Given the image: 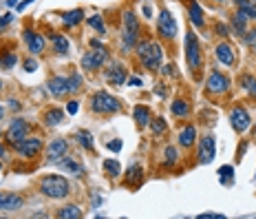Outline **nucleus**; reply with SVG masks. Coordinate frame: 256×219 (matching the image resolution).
Listing matches in <instances>:
<instances>
[{
	"mask_svg": "<svg viewBox=\"0 0 256 219\" xmlns=\"http://www.w3.org/2000/svg\"><path fill=\"white\" fill-rule=\"evenodd\" d=\"M216 3H226V0H216Z\"/></svg>",
	"mask_w": 256,
	"mask_h": 219,
	"instance_id": "680f3d73",
	"label": "nucleus"
},
{
	"mask_svg": "<svg viewBox=\"0 0 256 219\" xmlns=\"http://www.w3.org/2000/svg\"><path fill=\"white\" fill-rule=\"evenodd\" d=\"M58 168L64 170V173L73 175V177H84V166L78 162L76 157H68V155H64L62 159H58Z\"/></svg>",
	"mask_w": 256,
	"mask_h": 219,
	"instance_id": "f3484780",
	"label": "nucleus"
},
{
	"mask_svg": "<svg viewBox=\"0 0 256 219\" xmlns=\"http://www.w3.org/2000/svg\"><path fill=\"white\" fill-rule=\"evenodd\" d=\"M144 181V168L142 164H130L128 166V173H126V184H132L135 188H140Z\"/></svg>",
	"mask_w": 256,
	"mask_h": 219,
	"instance_id": "c85d7f7f",
	"label": "nucleus"
},
{
	"mask_svg": "<svg viewBox=\"0 0 256 219\" xmlns=\"http://www.w3.org/2000/svg\"><path fill=\"white\" fill-rule=\"evenodd\" d=\"M64 115H66V111L58 109V106H51V109L44 111V115H42V122H44V126H58L64 122Z\"/></svg>",
	"mask_w": 256,
	"mask_h": 219,
	"instance_id": "bb28decb",
	"label": "nucleus"
},
{
	"mask_svg": "<svg viewBox=\"0 0 256 219\" xmlns=\"http://www.w3.org/2000/svg\"><path fill=\"white\" fill-rule=\"evenodd\" d=\"M184 51H186V62L192 73H196L204 65V51H201V42L199 36L194 34V29L186 31V40H184Z\"/></svg>",
	"mask_w": 256,
	"mask_h": 219,
	"instance_id": "20e7f679",
	"label": "nucleus"
},
{
	"mask_svg": "<svg viewBox=\"0 0 256 219\" xmlns=\"http://www.w3.org/2000/svg\"><path fill=\"white\" fill-rule=\"evenodd\" d=\"M60 20H62V25L66 27V29H73V27H78V25H82L84 20H86V16H84V9H71V12H64L60 14Z\"/></svg>",
	"mask_w": 256,
	"mask_h": 219,
	"instance_id": "4be33fe9",
	"label": "nucleus"
},
{
	"mask_svg": "<svg viewBox=\"0 0 256 219\" xmlns=\"http://www.w3.org/2000/svg\"><path fill=\"white\" fill-rule=\"evenodd\" d=\"M88 47H90V49H100V47H104V45H102V42H100L98 38H90V40H88Z\"/></svg>",
	"mask_w": 256,
	"mask_h": 219,
	"instance_id": "864d4df0",
	"label": "nucleus"
},
{
	"mask_svg": "<svg viewBox=\"0 0 256 219\" xmlns=\"http://www.w3.org/2000/svg\"><path fill=\"white\" fill-rule=\"evenodd\" d=\"M0 135H2V131H0Z\"/></svg>",
	"mask_w": 256,
	"mask_h": 219,
	"instance_id": "69168bd1",
	"label": "nucleus"
},
{
	"mask_svg": "<svg viewBox=\"0 0 256 219\" xmlns=\"http://www.w3.org/2000/svg\"><path fill=\"white\" fill-rule=\"evenodd\" d=\"M0 170H2V162H0Z\"/></svg>",
	"mask_w": 256,
	"mask_h": 219,
	"instance_id": "0e129e2a",
	"label": "nucleus"
},
{
	"mask_svg": "<svg viewBox=\"0 0 256 219\" xmlns=\"http://www.w3.org/2000/svg\"><path fill=\"white\" fill-rule=\"evenodd\" d=\"M86 23L88 27L95 31V34L100 36V38H104L106 36V25H104V18L100 14H93V16H86Z\"/></svg>",
	"mask_w": 256,
	"mask_h": 219,
	"instance_id": "473e14b6",
	"label": "nucleus"
},
{
	"mask_svg": "<svg viewBox=\"0 0 256 219\" xmlns=\"http://www.w3.org/2000/svg\"><path fill=\"white\" fill-rule=\"evenodd\" d=\"M16 65H18V56L14 51H0V69L12 71Z\"/></svg>",
	"mask_w": 256,
	"mask_h": 219,
	"instance_id": "f704fd0d",
	"label": "nucleus"
},
{
	"mask_svg": "<svg viewBox=\"0 0 256 219\" xmlns=\"http://www.w3.org/2000/svg\"><path fill=\"white\" fill-rule=\"evenodd\" d=\"M104 173L108 175L110 179H117L122 175V166H120V162L113 157V159H104Z\"/></svg>",
	"mask_w": 256,
	"mask_h": 219,
	"instance_id": "c9c22d12",
	"label": "nucleus"
},
{
	"mask_svg": "<svg viewBox=\"0 0 256 219\" xmlns=\"http://www.w3.org/2000/svg\"><path fill=\"white\" fill-rule=\"evenodd\" d=\"M196 157H199V164H210L212 159L216 157V140L214 135H204L199 140V153H196Z\"/></svg>",
	"mask_w": 256,
	"mask_h": 219,
	"instance_id": "ddd939ff",
	"label": "nucleus"
},
{
	"mask_svg": "<svg viewBox=\"0 0 256 219\" xmlns=\"http://www.w3.org/2000/svg\"><path fill=\"white\" fill-rule=\"evenodd\" d=\"M110 60V51L108 47H100V49H90V51H84L82 60H80V67L88 73H95L100 71L106 62Z\"/></svg>",
	"mask_w": 256,
	"mask_h": 219,
	"instance_id": "39448f33",
	"label": "nucleus"
},
{
	"mask_svg": "<svg viewBox=\"0 0 256 219\" xmlns=\"http://www.w3.org/2000/svg\"><path fill=\"white\" fill-rule=\"evenodd\" d=\"M199 219H223L221 212H201Z\"/></svg>",
	"mask_w": 256,
	"mask_h": 219,
	"instance_id": "09e8293b",
	"label": "nucleus"
},
{
	"mask_svg": "<svg viewBox=\"0 0 256 219\" xmlns=\"http://www.w3.org/2000/svg\"><path fill=\"white\" fill-rule=\"evenodd\" d=\"M122 146H124V144H122V140L106 142V148H108V151H113V153H120V151H122Z\"/></svg>",
	"mask_w": 256,
	"mask_h": 219,
	"instance_id": "de8ad7c7",
	"label": "nucleus"
},
{
	"mask_svg": "<svg viewBox=\"0 0 256 219\" xmlns=\"http://www.w3.org/2000/svg\"><path fill=\"white\" fill-rule=\"evenodd\" d=\"M12 148L20 155V157L36 159L42 153V148H44V140L38 137V135H26V137H22V140H18L16 144H12Z\"/></svg>",
	"mask_w": 256,
	"mask_h": 219,
	"instance_id": "423d86ee",
	"label": "nucleus"
},
{
	"mask_svg": "<svg viewBox=\"0 0 256 219\" xmlns=\"http://www.w3.org/2000/svg\"><path fill=\"white\" fill-rule=\"evenodd\" d=\"M157 34H159V38L166 40V42L177 38L179 27H177V23H174V18H172V14H170L168 9H162V12L157 14Z\"/></svg>",
	"mask_w": 256,
	"mask_h": 219,
	"instance_id": "0eeeda50",
	"label": "nucleus"
},
{
	"mask_svg": "<svg viewBox=\"0 0 256 219\" xmlns=\"http://www.w3.org/2000/svg\"><path fill=\"white\" fill-rule=\"evenodd\" d=\"M142 16L146 20L152 18V3H150V0H144V3H142Z\"/></svg>",
	"mask_w": 256,
	"mask_h": 219,
	"instance_id": "37998d69",
	"label": "nucleus"
},
{
	"mask_svg": "<svg viewBox=\"0 0 256 219\" xmlns=\"http://www.w3.org/2000/svg\"><path fill=\"white\" fill-rule=\"evenodd\" d=\"M22 67H24V71H26V73H34L36 69H38V60H36V56L24 58V60H22Z\"/></svg>",
	"mask_w": 256,
	"mask_h": 219,
	"instance_id": "79ce46f5",
	"label": "nucleus"
},
{
	"mask_svg": "<svg viewBox=\"0 0 256 219\" xmlns=\"http://www.w3.org/2000/svg\"><path fill=\"white\" fill-rule=\"evenodd\" d=\"M38 190H40V195L49 197V199H66L71 195V184H68V179L64 175L53 173V175L40 177Z\"/></svg>",
	"mask_w": 256,
	"mask_h": 219,
	"instance_id": "f03ea898",
	"label": "nucleus"
},
{
	"mask_svg": "<svg viewBox=\"0 0 256 219\" xmlns=\"http://www.w3.org/2000/svg\"><path fill=\"white\" fill-rule=\"evenodd\" d=\"M248 25H250V20H248V16H245L243 12H238V9H234L232 16H230V31H232V36H241L248 31Z\"/></svg>",
	"mask_w": 256,
	"mask_h": 219,
	"instance_id": "a211bd4d",
	"label": "nucleus"
},
{
	"mask_svg": "<svg viewBox=\"0 0 256 219\" xmlns=\"http://www.w3.org/2000/svg\"><path fill=\"white\" fill-rule=\"evenodd\" d=\"M230 124L236 133H245L252 126V115H250V111L245 106H234L230 111Z\"/></svg>",
	"mask_w": 256,
	"mask_h": 219,
	"instance_id": "9b49d317",
	"label": "nucleus"
},
{
	"mask_svg": "<svg viewBox=\"0 0 256 219\" xmlns=\"http://www.w3.org/2000/svg\"><path fill=\"white\" fill-rule=\"evenodd\" d=\"M76 142L84 148V151H90V153L95 151V137L88 129H78L76 131Z\"/></svg>",
	"mask_w": 256,
	"mask_h": 219,
	"instance_id": "cd10ccee",
	"label": "nucleus"
},
{
	"mask_svg": "<svg viewBox=\"0 0 256 219\" xmlns=\"http://www.w3.org/2000/svg\"><path fill=\"white\" fill-rule=\"evenodd\" d=\"M29 5H34V0H20V3L16 5V12H24Z\"/></svg>",
	"mask_w": 256,
	"mask_h": 219,
	"instance_id": "8fccbe9b",
	"label": "nucleus"
},
{
	"mask_svg": "<svg viewBox=\"0 0 256 219\" xmlns=\"http://www.w3.org/2000/svg\"><path fill=\"white\" fill-rule=\"evenodd\" d=\"M80 111V100H68L66 102V113L68 115H76Z\"/></svg>",
	"mask_w": 256,
	"mask_h": 219,
	"instance_id": "a18cd8bd",
	"label": "nucleus"
},
{
	"mask_svg": "<svg viewBox=\"0 0 256 219\" xmlns=\"http://www.w3.org/2000/svg\"><path fill=\"white\" fill-rule=\"evenodd\" d=\"M230 87H232L230 78L221 71H212L206 80V91L210 95H226L228 91H230Z\"/></svg>",
	"mask_w": 256,
	"mask_h": 219,
	"instance_id": "6e6552de",
	"label": "nucleus"
},
{
	"mask_svg": "<svg viewBox=\"0 0 256 219\" xmlns=\"http://www.w3.org/2000/svg\"><path fill=\"white\" fill-rule=\"evenodd\" d=\"M18 3H20V0H7V7H16Z\"/></svg>",
	"mask_w": 256,
	"mask_h": 219,
	"instance_id": "bf43d9fd",
	"label": "nucleus"
},
{
	"mask_svg": "<svg viewBox=\"0 0 256 219\" xmlns=\"http://www.w3.org/2000/svg\"><path fill=\"white\" fill-rule=\"evenodd\" d=\"M245 151H248V140H243V142H241V146H238V153H236V157L241 159L243 155H245Z\"/></svg>",
	"mask_w": 256,
	"mask_h": 219,
	"instance_id": "3c124183",
	"label": "nucleus"
},
{
	"mask_svg": "<svg viewBox=\"0 0 256 219\" xmlns=\"http://www.w3.org/2000/svg\"><path fill=\"white\" fill-rule=\"evenodd\" d=\"M90 204H93V208L102 206V197H95V199H90Z\"/></svg>",
	"mask_w": 256,
	"mask_h": 219,
	"instance_id": "4d7b16f0",
	"label": "nucleus"
},
{
	"mask_svg": "<svg viewBox=\"0 0 256 219\" xmlns=\"http://www.w3.org/2000/svg\"><path fill=\"white\" fill-rule=\"evenodd\" d=\"M66 153H68V142L64 140V137H53L44 148V157H46V162H51V164L62 159Z\"/></svg>",
	"mask_w": 256,
	"mask_h": 219,
	"instance_id": "f8f14e48",
	"label": "nucleus"
},
{
	"mask_svg": "<svg viewBox=\"0 0 256 219\" xmlns=\"http://www.w3.org/2000/svg\"><path fill=\"white\" fill-rule=\"evenodd\" d=\"M88 109L93 115H115L122 111V102L108 91H95L88 98Z\"/></svg>",
	"mask_w": 256,
	"mask_h": 219,
	"instance_id": "7ed1b4c3",
	"label": "nucleus"
},
{
	"mask_svg": "<svg viewBox=\"0 0 256 219\" xmlns=\"http://www.w3.org/2000/svg\"><path fill=\"white\" fill-rule=\"evenodd\" d=\"M135 56L140 60V65L144 69H148L150 73L162 71V62H164V47L159 42H154L150 38H142L135 45Z\"/></svg>",
	"mask_w": 256,
	"mask_h": 219,
	"instance_id": "f257e3e1",
	"label": "nucleus"
},
{
	"mask_svg": "<svg viewBox=\"0 0 256 219\" xmlns=\"http://www.w3.org/2000/svg\"><path fill=\"white\" fill-rule=\"evenodd\" d=\"M2 87H4V84H2V78H0V91H2Z\"/></svg>",
	"mask_w": 256,
	"mask_h": 219,
	"instance_id": "052dcab7",
	"label": "nucleus"
},
{
	"mask_svg": "<svg viewBox=\"0 0 256 219\" xmlns=\"http://www.w3.org/2000/svg\"><path fill=\"white\" fill-rule=\"evenodd\" d=\"M218 179H221L223 186L234 184V166H232V164H226V166L218 168Z\"/></svg>",
	"mask_w": 256,
	"mask_h": 219,
	"instance_id": "4c0bfd02",
	"label": "nucleus"
},
{
	"mask_svg": "<svg viewBox=\"0 0 256 219\" xmlns=\"http://www.w3.org/2000/svg\"><path fill=\"white\" fill-rule=\"evenodd\" d=\"M4 115H7V109H4V106H2V104H0V122H2V120H4Z\"/></svg>",
	"mask_w": 256,
	"mask_h": 219,
	"instance_id": "13d9d810",
	"label": "nucleus"
},
{
	"mask_svg": "<svg viewBox=\"0 0 256 219\" xmlns=\"http://www.w3.org/2000/svg\"><path fill=\"white\" fill-rule=\"evenodd\" d=\"M26 135H31V124L24 120V117H16L12 124H9V129L4 131V142L12 146V144H16Z\"/></svg>",
	"mask_w": 256,
	"mask_h": 219,
	"instance_id": "1a4fd4ad",
	"label": "nucleus"
},
{
	"mask_svg": "<svg viewBox=\"0 0 256 219\" xmlns=\"http://www.w3.org/2000/svg\"><path fill=\"white\" fill-rule=\"evenodd\" d=\"M128 87H142V80L140 78H128Z\"/></svg>",
	"mask_w": 256,
	"mask_h": 219,
	"instance_id": "5fc2aeb1",
	"label": "nucleus"
},
{
	"mask_svg": "<svg viewBox=\"0 0 256 219\" xmlns=\"http://www.w3.org/2000/svg\"><path fill=\"white\" fill-rule=\"evenodd\" d=\"M14 23V14L12 12H4L2 16H0V29H4V27H9Z\"/></svg>",
	"mask_w": 256,
	"mask_h": 219,
	"instance_id": "c03bdc74",
	"label": "nucleus"
},
{
	"mask_svg": "<svg viewBox=\"0 0 256 219\" xmlns=\"http://www.w3.org/2000/svg\"><path fill=\"white\" fill-rule=\"evenodd\" d=\"M214 34L218 36V38L228 40V38H230V36H232L230 25H226V23H221V20H216V23H214Z\"/></svg>",
	"mask_w": 256,
	"mask_h": 219,
	"instance_id": "ea45409f",
	"label": "nucleus"
},
{
	"mask_svg": "<svg viewBox=\"0 0 256 219\" xmlns=\"http://www.w3.org/2000/svg\"><path fill=\"white\" fill-rule=\"evenodd\" d=\"M241 40H243L245 47L254 49V47H256V29H248V31H245V34L241 36Z\"/></svg>",
	"mask_w": 256,
	"mask_h": 219,
	"instance_id": "a19ab883",
	"label": "nucleus"
},
{
	"mask_svg": "<svg viewBox=\"0 0 256 219\" xmlns=\"http://www.w3.org/2000/svg\"><path fill=\"white\" fill-rule=\"evenodd\" d=\"M252 51H254V56H256V47H254V49H252Z\"/></svg>",
	"mask_w": 256,
	"mask_h": 219,
	"instance_id": "e2e57ef3",
	"label": "nucleus"
},
{
	"mask_svg": "<svg viewBox=\"0 0 256 219\" xmlns=\"http://www.w3.org/2000/svg\"><path fill=\"white\" fill-rule=\"evenodd\" d=\"M7 104H9V109H12V111H20V102H18V100H7Z\"/></svg>",
	"mask_w": 256,
	"mask_h": 219,
	"instance_id": "603ef678",
	"label": "nucleus"
},
{
	"mask_svg": "<svg viewBox=\"0 0 256 219\" xmlns=\"http://www.w3.org/2000/svg\"><path fill=\"white\" fill-rule=\"evenodd\" d=\"M24 206V197L20 193H0V212H14Z\"/></svg>",
	"mask_w": 256,
	"mask_h": 219,
	"instance_id": "dca6fc26",
	"label": "nucleus"
},
{
	"mask_svg": "<svg viewBox=\"0 0 256 219\" xmlns=\"http://www.w3.org/2000/svg\"><path fill=\"white\" fill-rule=\"evenodd\" d=\"M170 113H172L174 120H188V117H190V104H188V100H184V98L172 100V104H170Z\"/></svg>",
	"mask_w": 256,
	"mask_h": 219,
	"instance_id": "a878e982",
	"label": "nucleus"
},
{
	"mask_svg": "<svg viewBox=\"0 0 256 219\" xmlns=\"http://www.w3.org/2000/svg\"><path fill=\"white\" fill-rule=\"evenodd\" d=\"M84 212H82V208L76 206V204H68V206H62L60 210L56 212V217L58 219H80Z\"/></svg>",
	"mask_w": 256,
	"mask_h": 219,
	"instance_id": "2f4dec72",
	"label": "nucleus"
},
{
	"mask_svg": "<svg viewBox=\"0 0 256 219\" xmlns=\"http://www.w3.org/2000/svg\"><path fill=\"white\" fill-rule=\"evenodd\" d=\"M177 162H179V148L172 146V144H168V146L164 148V166L172 168Z\"/></svg>",
	"mask_w": 256,
	"mask_h": 219,
	"instance_id": "72a5a7b5",
	"label": "nucleus"
},
{
	"mask_svg": "<svg viewBox=\"0 0 256 219\" xmlns=\"http://www.w3.org/2000/svg\"><path fill=\"white\" fill-rule=\"evenodd\" d=\"M238 87H241L252 100H256V76H252V73H243V76L238 78Z\"/></svg>",
	"mask_w": 256,
	"mask_h": 219,
	"instance_id": "c756f323",
	"label": "nucleus"
},
{
	"mask_svg": "<svg viewBox=\"0 0 256 219\" xmlns=\"http://www.w3.org/2000/svg\"><path fill=\"white\" fill-rule=\"evenodd\" d=\"M122 25H124V31H128V34L142 36V25H140V20H137V14L130 12V9H126V12L122 14Z\"/></svg>",
	"mask_w": 256,
	"mask_h": 219,
	"instance_id": "5701e85b",
	"label": "nucleus"
},
{
	"mask_svg": "<svg viewBox=\"0 0 256 219\" xmlns=\"http://www.w3.org/2000/svg\"><path fill=\"white\" fill-rule=\"evenodd\" d=\"M132 117H135L140 129H146V126H150V122H152V113L146 104H137L135 109H132Z\"/></svg>",
	"mask_w": 256,
	"mask_h": 219,
	"instance_id": "393cba45",
	"label": "nucleus"
},
{
	"mask_svg": "<svg viewBox=\"0 0 256 219\" xmlns=\"http://www.w3.org/2000/svg\"><path fill=\"white\" fill-rule=\"evenodd\" d=\"M46 89H49V93L53 95V98H64V95H68L66 78H64V76H53V78H49V82H46Z\"/></svg>",
	"mask_w": 256,
	"mask_h": 219,
	"instance_id": "aec40b11",
	"label": "nucleus"
},
{
	"mask_svg": "<svg viewBox=\"0 0 256 219\" xmlns=\"http://www.w3.org/2000/svg\"><path fill=\"white\" fill-rule=\"evenodd\" d=\"M254 177H256V175H254Z\"/></svg>",
	"mask_w": 256,
	"mask_h": 219,
	"instance_id": "338daca9",
	"label": "nucleus"
},
{
	"mask_svg": "<svg viewBox=\"0 0 256 219\" xmlns=\"http://www.w3.org/2000/svg\"><path fill=\"white\" fill-rule=\"evenodd\" d=\"M7 146H4V144H0V159H4V157H7Z\"/></svg>",
	"mask_w": 256,
	"mask_h": 219,
	"instance_id": "6e6d98bb",
	"label": "nucleus"
},
{
	"mask_svg": "<svg viewBox=\"0 0 256 219\" xmlns=\"http://www.w3.org/2000/svg\"><path fill=\"white\" fill-rule=\"evenodd\" d=\"M154 95H157V98H166V95H168V87L164 82L154 84Z\"/></svg>",
	"mask_w": 256,
	"mask_h": 219,
	"instance_id": "49530a36",
	"label": "nucleus"
},
{
	"mask_svg": "<svg viewBox=\"0 0 256 219\" xmlns=\"http://www.w3.org/2000/svg\"><path fill=\"white\" fill-rule=\"evenodd\" d=\"M22 38H24V45H26V51L31 56H42L44 53V47H46V40L40 31H34V29H24L22 31Z\"/></svg>",
	"mask_w": 256,
	"mask_h": 219,
	"instance_id": "9d476101",
	"label": "nucleus"
},
{
	"mask_svg": "<svg viewBox=\"0 0 256 219\" xmlns=\"http://www.w3.org/2000/svg\"><path fill=\"white\" fill-rule=\"evenodd\" d=\"M82 84H84V80H82V76H80L78 71H73L71 76L66 78V87H68V93H78V91L82 89Z\"/></svg>",
	"mask_w": 256,
	"mask_h": 219,
	"instance_id": "58836bf2",
	"label": "nucleus"
},
{
	"mask_svg": "<svg viewBox=\"0 0 256 219\" xmlns=\"http://www.w3.org/2000/svg\"><path fill=\"white\" fill-rule=\"evenodd\" d=\"M214 56H216V60L226 67H234V62H236V51H234V47L228 40L218 42L214 47Z\"/></svg>",
	"mask_w": 256,
	"mask_h": 219,
	"instance_id": "2eb2a0df",
	"label": "nucleus"
},
{
	"mask_svg": "<svg viewBox=\"0 0 256 219\" xmlns=\"http://www.w3.org/2000/svg\"><path fill=\"white\" fill-rule=\"evenodd\" d=\"M188 20L192 23L194 29H204L206 27V14H204V9H201V5L196 3V0H190L188 3Z\"/></svg>",
	"mask_w": 256,
	"mask_h": 219,
	"instance_id": "6ab92c4d",
	"label": "nucleus"
},
{
	"mask_svg": "<svg viewBox=\"0 0 256 219\" xmlns=\"http://www.w3.org/2000/svg\"><path fill=\"white\" fill-rule=\"evenodd\" d=\"M104 80L110 84V87H124L128 80V69L122 65V62H110V67L106 69Z\"/></svg>",
	"mask_w": 256,
	"mask_h": 219,
	"instance_id": "4468645a",
	"label": "nucleus"
},
{
	"mask_svg": "<svg viewBox=\"0 0 256 219\" xmlns=\"http://www.w3.org/2000/svg\"><path fill=\"white\" fill-rule=\"evenodd\" d=\"M150 131H152V135H154V137L166 135V133H168V122L164 120V117H152V122H150Z\"/></svg>",
	"mask_w": 256,
	"mask_h": 219,
	"instance_id": "e433bc0d",
	"label": "nucleus"
},
{
	"mask_svg": "<svg viewBox=\"0 0 256 219\" xmlns=\"http://www.w3.org/2000/svg\"><path fill=\"white\" fill-rule=\"evenodd\" d=\"M194 142H196V126L194 124H186L184 129L179 131V135H177V144L181 148H192L194 146Z\"/></svg>",
	"mask_w": 256,
	"mask_h": 219,
	"instance_id": "412c9836",
	"label": "nucleus"
},
{
	"mask_svg": "<svg viewBox=\"0 0 256 219\" xmlns=\"http://www.w3.org/2000/svg\"><path fill=\"white\" fill-rule=\"evenodd\" d=\"M49 38L53 40V53L56 56H66L68 51H71V42L64 34H56V31H51Z\"/></svg>",
	"mask_w": 256,
	"mask_h": 219,
	"instance_id": "b1692460",
	"label": "nucleus"
},
{
	"mask_svg": "<svg viewBox=\"0 0 256 219\" xmlns=\"http://www.w3.org/2000/svg\"><path fill=\"white\" fill-rule=\"evenodd\" d=\"M234 7L248 16V20H256V0H234Z\"/></svg>",
	"mask_w": 256,
	"mask_h": 219,
	"instance_id": "7c9ffc66",
	"label": "nucleus"
}]
</instances>
